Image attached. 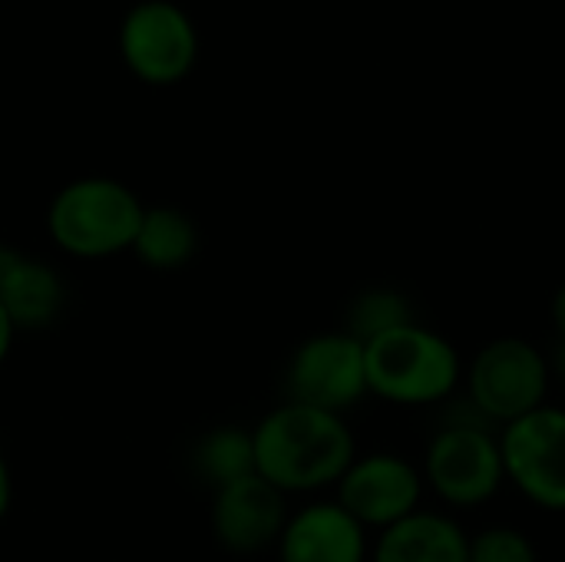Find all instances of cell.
Instances as JSON below:
<instances>
[{
	"label": "cell",
	"mask_w": 565,
	"mask_h": 562,
	"mask_svg": "<svg viewBox=\"0 0 565 562\" xmlns=\"http://www.w3.org/2000/svg\"><path fill=\"white\" fill-rule=\"evenodd\" d=\"M507 484L543 513H565V407L540 411L500 427Z\"/></svg>",
	"instance_id": "obj_6"
},
{
	"label": "cell",
	"mask_w": 565,
	"mask_h": 562,
	"mask_svg": "<svg viewBox=\"0 0 565 562\" xmlns=\"http://www.w3.org/2000/svg\"><path fill=\"white\" fill-rule=\"evenodd\" d=\"M550 354L516 335L487 341L463 368V401L490 427H507L550 397Z\"/></svg>",
	"instance_id": "obj_5"
},
{
	"label": "cell",
	"mask_w": 565,
	"mask_h": 562,
	"mask_svg": "<svg viewBox=\"0 0 565 562\" xmlns=\"http://www.w3.org/2000/svg\"><path fill=\"white\" fill-rule=\"evenodd\" d=\"M10 252H13V248H7V245L0 242V268L7 265V258H10Z\"/></svg>",
	"instance_id": "obj_21"
},
{
	"label": "cell",
	"mask_w": 565,
	"mask_h": 562,
	"mask_svg": "<svg viewBox=\"0 0 565 562\" xmlns=\"http://www.w3.org/2000/svg\"><path fill=\"white\" fill-rule=\"evenodd\" d=\"M424 474L414 460L394 450L358 454L334 487V500L371 533L424 510Z\"/></svg>",
	"instance_id": "obj_9"
},
{
	"label": "cell",
	"mask_w": 565,
	"mask_h": 562,
	"mask_svg": "<svg viewBox=\"0 0 565 562\" xmlns=\"http://www.w3.org/2000/svg\"><path fill=\"white\" fill-rule=\"evenodd\" d=\"M288 401L331 414H348L367 391L364 344L348 331H321L301 341L285 368Z\"/></svg>",
	"instance_id": "obj_8"
},
{
	"label": "cell",
	"mask_w": 565,
	"mask_h": 562,
	"mask_svg": "<svg viewBox=\"0 0 565 562\" xmlns=\"http://www.w3.org/2000/svg\"><path fill=\"white\" fill-rule=\"evenodd\" d=\"M10 503H13V477H10L7 457L0 454V523H3V517L10 513Z\"/></svg>",
	"instance_id": "obj_18"
},
{
	"label": "cell",
	"mask_w": 565,
	"mask_h": 562,
	"mask_svg": "<svg viewBox=\"0 0 565 562\" xmlns=\"http://www.w3.org/2000/svg\"><path fill=\"white\" fill-rule=\"evenodd\" d=\"M288 497L258 474L235 480L212 497V537L235 556L275 550L288 523Z\"/></svg>",
	"instance_id": "obj_10"
},
{
	"label": "cell",
	"mask_w": 565,
	"mask_h": 562,
	"mask_svg": "<svg viewBox=\"0 0 565 562\" xmlns=\"http://www.w3.org/2000/svg\"><path fill=\"white\" fill-rule=\"evenodd\" d=\"M420 474L424 487L450 510H477L490 503L507 484L500 431L467 407V417H450L434 431Z\"/></svg>",
	"instance_id": "obj_4"
},
{
	"label": "cell",
	"mask_w": 565,
	"mask_h": 562,
	"mask_svg": "<svg viewBox=\"0 0 565 562\" xmlns=\"http://www.w3.org/2000/svg\"><path fill=\"white\" fill-rule=\"evenodd\" d=\"M146 205L139 195L106 176H86L66 182L46 209V235L53 245L83 262L113 258L132 252Z\"/></svg>",
	"instance_id": "obj_3"
},
{
	"label": "cell",
	"mask_w": 565,
	"mask_h": 562,
	"mask_svg": "<svg viewBox=\"0 0 565 562\" xmlns=\"http://www.w3.org/2000/svg\"><path fill=\"white\" fill-rule=\"evenodd\" d=\"M553 328H556V341L565 344V282L553 295Z\"/></svg>",
	"instance_id": "obj_20"
},
{
	"label": "cell",
	"mask_w": 565,
	"mask_h": 562,
	"mask_svg": "<svg viewBox=\"0 0 565 562\" xmlns=\"http://www.w3.org/2000/svg\"><path fill=\"white\" fill-rule=\"evenodd\" d=\"M13 338H17V328H13V321L7 318V311H3V305H0V368H3V361L10 358V348H13Z\"/></svg>",
	"instance_id": "obj_19"
},
{
	"label": "cell",
	"mask_w": 565,
	"mask_h": 562,
	"mask_svg": "<svg viewBox=\"0 0 565 562\" xmlns=\"http://www.w3.org/2000/svg\"><path fill=\"white\" fill-rule=\"evenodd\" d=\"M470 533L440 510H417L371 543V562H467Z\"/></svg>",
	"instance_id": "obj_13"
},
{
	"label": "cell",
	"mask_w": 565,
	"mask_h": 562,
	"mask_svg": "<svg viewBox=\"0 0 565 562\" xmlns=\"http://www.w3.org/2000/svg\"><path fill=\"white\" fill-rule=\"evenodd\" d=\"M255 470L285 497L338 487L358 457L354 431L341 414L285 401L255 427Z\"/></svg>",
	"instance_id": "obj_1"
},
{
	"label": "cell",
	"mask_w": 565,
	"mask_h": 562,
	"mask_svg": "<svg viewBox=\"0 0 565 562\" xmlns=\"http://www.w3.org/2000/svg\"><path fill=\"white\" fill-rule=\"evenodd\" d=\"M275 553L278 562H371V533L338 500H315L288 517Z\"/></svg>",
	"instance_id": "obj_11"
},
{
	"label": "cell",
	"mask_w": 565,
	"mask_h": 562,
	"mask_svg": "<svg viewBox=\"0 0 565 562\" xmlns=\"http://www.w3.org/2000/svg\"><path fill=\"white\" fill-rule=\"evenodd\" d=\"M367 391L394 407H434L463 388V358L450 338L411 321L364 344Z\"/></svg>",
	"instance_id": "obj_2"
},
{
	"label": "cell",
	"mask_w": 565,
	"mask_h": 562,
	"mask_svg": "<svg viewBox=\"0 0 565 562\" xmlns=\"http://www.w3.org/2000/svg\"><path fill=\"white\" fill-rule=\"evenodd\" d=\"M411 321H417L411 298L401 288L374 285V288H364L361 295H354V301L348 305L344 331L351 338H358L361 344H367V341H374L394 328H404Z\"/></svg>",
	"instance_id": "obj_16"
},
{
	"label": "cell",
	"mask_w": 565,
	"mask_h": 562,
	"mask_svg": "<svg viewBox=\"0 0 565 562\" xmlns=\"http://www.w3.org/2000/svg\"><path fill=\"white\" fill-rule=\"evenodd\" d=\"M0 305L17 331H43L66 305L63 275L36 255L10 252L0 268Z\"/></svg>",
	"instance_id": "obj_12"
},
{
	"label": "cell",
	"mask_w": 565,
	"mask_h": 562,
	"mask_svg": "<svg viewBox=\"0 0 565 562\" xmlns=\"http://www.w3.org/2000/svg\"><path fill=\"white\" fill-rule=\"evenodd\" d=\"M119 53L126 70L149 86L185 79L199 60L192 17L169 0H142L119 23Z\"/></svg>",
	"instance_id": "obj_7"
},
{
	"label": "cell",
	"mask_w": 565,
	"mask_h": 562,
	"mask_svg": "<svg viewBox=\"0 0 565 562\" xmlns=\"http://www.w3.org/2000/svg\"><path fill=\"white\" fill-rule=\"evenodd\" d=\"M199 252V229L189 212L175 205H152L142 212L132 238V255L152 272H179Z\"/></svg>",
	"instance_id": "obj_14"
},
{
	"label": "cell",
	"mask_w": 565,
	"mask_h": 562,
	"mask_svg": "<svg viewBox=\"0 0 565 562\" xmlns=\"http://www.w3.org/2000/svg\"><path fill=\"white\" fill-rule=\"evenodd\" d=\"M467 562H540V553L530 533H523L520 527L493 523L470 537Z\"/></svg>",
	"instance_id": "obj_17"
},
{
	"label": "cell",
	"mask_w": 565,
	"mask_h": 562,
	"mask_svg": "<svg viewBox=\"0 0 565 562\" xmlns=\"http://www.w3.org/2000/svg\"><path fill=\"white\" fill-rule=\"evenodd\" d=\"M192 470L202 484H209L212 490H222L235 480H245L255 470V441L252 431L242 427H212L209 434H202V441L192 450Z\"/></svg>",
	"instance_id": "obj_15"
}]
</instances>
